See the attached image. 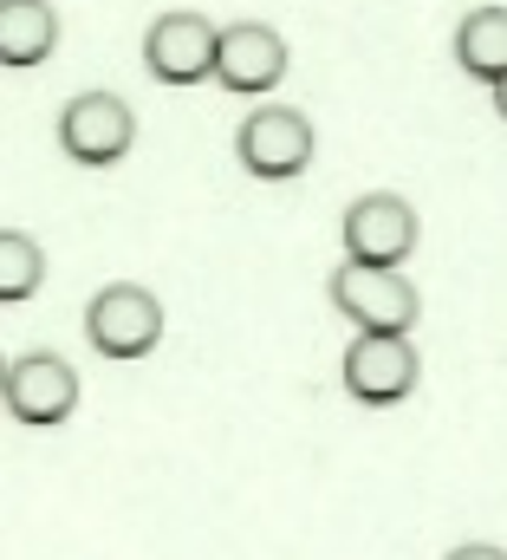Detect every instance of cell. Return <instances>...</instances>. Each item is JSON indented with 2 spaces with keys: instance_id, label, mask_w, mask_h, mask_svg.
<instances>
[{
  "instance_id": "1",
  "label": "cell",
  "mask_w": 507,
  "mask_h": 560,
  "mask_svg": "<svg viewBox=\"0 0 507 560\" xmlns=\"http://www.w3.org/2000/svg\"><path fill=\"white\" fill-rule=\"evenodd\" d=\"M332 306L358 332H397V339H410V326L423 319V293L403 280V268H365V261L332 268Z\"/></svg>"
},
{
  "instance_id": "2",
  "label": "cell",
  "mask_w": 507,
  "mask_h": 560,
  "mask_svg": "<svg viewBox=\"0 0 507 560\" xmlns=\"http://www.w3.org/2000/svg\"><path fill=\"white\" fill-rule=\"evenodd\" d=\"M85 339L98 359H150L163 339V300L137 280H111L85 306Z\"/></svg>"
},
{
  "instance_id": "3",
  "label": "cell",
  "mask_w": 507,
  "mask_h": 560,
  "mask_svg": "<svg viewBox=\"0 0 507 560\" xmlns=\"http://www.w3.org/2000/svg\"><path fill=\"white\" fill-rule=\"evenodd\" d=\"M235 156L260 183H293L313 163V118L293 112V105H260L235 131Z\"/></svg>"
},
{
  "instance_id": "4",
  "label": "cell",
  "mask_w": 507,
  "mask_h": 560,
  "mask_svg": "<svg viewBox=\"0 0 507 560\" xmlns=\"http://www.w3.org/2000/svg\"><path fill=\"white\" fill-rule=\"evenodd\" d=\"M215 59H222V26H209L202 13L176 7V13H156L143 33V66L163 85H202L215 79Z\"/></svg>"
},
{
  "instance_id": "5",
  "label": "cell",
  "mask_w": 507,
  "mask_h": 560,
  "mask_svg": "<svg viewBox=\"0 0 507 560\" xmlns=\"http://www.w3.org/2000/svg\"><path fill=\"white\" fill-rule=\"evenodd\" d=\"M130 143H137V112L118 92H79V98H66V112H59V150L72 163L111 170Z\"/></svg>"
},
{
  "instance_id": "6",
  "label": "cell",
  "mask_w": 507,
  "mask_h": 560,
  "mask_svg": "<svg viewBox=\"0 0 507 560\" xmlns=\"http://www.w3.org/2000/svg\"><path fill=\"white\" fill-rule=\"evenodd\" d=\"M339 242H345V261H365V268H403L410 248H416V209L390 189H372L345 209L339 222Z\"/></svg>"
},
{
  "instance_id": "7",
  "label": "cell",
  "mask_w": 507,
  "mask_h": 560,
  "mask_svg": "<svg viewBox=\"0 0 507 560\" xmlns=\"http://www.w3.org/2000/svg\"><path fill=\"white\" fill-rule=\"evenodd\" d=\"M339 378H345V392H352L358 405H378L384 411V405H403V398L416 392L423 359H416V346L397 339V332H358V339L345 346Z\"/></svg>"
},
{
  "instance_id": "8",
  "label": "cell",
  "mask_w": 507,
  "mask_h": 560,
  "mask_svg": "<svg viewBox=\"0 0 507 560\" xmlns=\"http://www.w3.org/2000/svg\"><path fill=\"white\" fill-rule=\"evenodd\" d=\"M79 405V372L59 359V352H26L7 365V418L13 423H66Z\"/></svg>"
},
{
  "instance_id": "9",
  "label": "cell",
  "mask_w": 507,
  "mask_h": 560,
  "mask_svg": "<svg viewBox=\"0 0 507 560\" xmlns=\"http://www.w3.org/2000/svg\"><path fill=\"white\" fill-rule=\"evenodd\" d=\"M286 79V39L260 20H235L222 26V59H215V85L222 92H241V98H260Z\"/></svg>"
},
{
  "instance_id": "10",
  "label": "cell",
  "mask_w": 507,
  "mask_h": 560,
  "mask_svg": "<svg viewBox=\"0 0 507 560\" xmlns=\"http://www.w3.org/2000/svg\"><path fill=\"white\" fill-rule=\"evenodd\" d=\"M52 46H59V13L46 0H0V59H7V72L46 66Z\"/></svg>"
},
{
  "instance_id": "11",
  "label": "cell",
  "mask_w": 507,
  "mask_h": 560,
  "mask_svg": "<svg viewBox=\"0 0 507 560\" xmlns=\"http://www.w3.org/2000/svg\"><path fill=\"white\" fill-rule=\"evenodd\" d=\"M456 66L482 85H502L507 79V7H475L462 13L456 26Z\"/></svg>"
},
{
  "instance_id": "12",
  "label": "cell",
  "mask_w": 507,
  "mask_h": 560,
  "mask_svg": "<svg viewBox=\"0 0 507 560\" xmlns=\"http://www.w3.org/2000/svg\"><path fill=\"white\" fill-rule=\"evenodd\" d=\"M39 280H46V255H39V242H33L26 229H7V235H0V300L13 306V300L39 293Z\"/></svg>"
},
{
  "instance_id": "13",
  "label": "cell",
  "mask_w": 507,
  "mask_h": 560,
  "mask_svg": "<svg viewBox=\"0 0 507 560\" xmlns=\"http://www.w3.org/2000/svg\"><path fill=\"white\" fill-rule=\"evenodd\" d=\"M449 560H507L502 548H488V541H469V548H456Z\"/></svg>"
},
{
  "instance_id": "14",
  "label": "cell",
  "mask_w": 507,
  "mask_h": 560,
  "mask_svg": "<svg viewBox=\"0 0 507 560\" xmlns=\"http://www.w3.org/2000/svg\"><path fill=\"white\" fill-rule=\"evenodd\" d=\"M495 112H502V118H507V79H502V85H495Z\"/></svg>"
}]
</instances>
